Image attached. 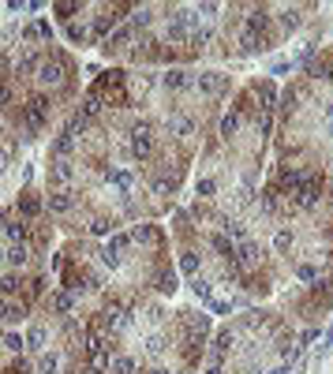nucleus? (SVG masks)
<instances>
[{
	"label": "nucleus",
	"instance_id": "423d86ee",
	"mask_svg": "<svg viewBox=\"0 0 333 374\" xmlns=\"http://www.w3.org/2000/svg\"><path fill=\"white\" fill-rule=\"evenodd\" d=\"M259 243H251V239H243V247L236 251V262H240V270H251V266H259Z\"/></svg>",
	"mask_w": 333,
	"mask_h": 374
},
{
	"label": "nucleus",
	"instance_id": "2eb2a0df",
	"mask_svg": "<svg viewBox=\"0 0 333 374\" xmlns=\"http://www.w3.org/2000/svg\"><path fill=\"white\" fill-rule=\"evenodd\" d=\"M71 150H75V135H71V131H64V135L53 142V153H56V157H68Z\"/></svg>",
	"mask_w": 333,
	"mask_h": 374
},
{
	"label": "nucleus",
	"instance_id": "72a5a7b5",
	"mask_svg": "<svg viewBox=\"0 0 333 374\" xmlns=\"http://www.w3.org/2000/svg\"><path fill=\"white\" fill-rule=\"evenodd\" d=\"M195 296H198V300H210V281H202V277H195Z\"/></svg>",
	"mask_w": 333,
	"mask_h": 374
},
{
	"label": "nucleus",
	"instance_id": "6e6552de",
	"mask_svg": "<svg viewBox=\"0 0 333 374\" xmlns=\"http://www.w3.org/2000/svg\"><path fill=\"white\" fill-rule=\"evenodd\" d=\"M281 184L288 187V191H300V187H303V172H300L296 165H284V169H281Z\"/></svg>",
	"mask_w": 333,
	"mask_h": 374
},
{
	"label": "nucleus",
	"instance_id": "a19ab883",
	"mask_svg": "<svg viewBox=\"0 0 333 374\" xmlns=\"http://www.w3.org/2000/svg\"><path fill=\"white\" fill-rule=\"evenodd\" d=\"M68 37H71V41H82V37H87V30H82L79 23H68Z\"/></svg>",
	"mask_w": 333,
	"mask_h": 374
},
{
	"label": "nucleus",
	"instance_id": "e433bc0d",
	"mask_svg": "<svg viewBox=\"0 0 333 374\" xmlns=\"http://www.w3.org/2000/svg\"><path fill=\"white\" fill-rule=\"evenodd\" d=\"M169 37H173V41H184V37H187V26H184V23H173V26H169Z\"/></svg>",
	"mask_w": 333,
	"mask_h": 374
},
{
	"label": "nucleus",
	"instance_id": "49530a36",
	"mask_svg": "<svg viewBox=\"0 0 333 374\" xmlns=\"http://www.w3.org/2000/svg\"><path fill=\"white\" fill-rule=\"evenodd\" d=\"M41 374H56V356H45L41 359Z\"/></svg>",
	"mask_w": 333,
	"mask_h": 374
},
{
	"label": "nucleus",
	"instance_id": "cd10ccee",
	"mask_svg": "<svg viewBox=\"0 0 333 374\" xmlns=\"http://www.w3.org/2000/svg\"><path fill=\"white\" fill-rule=\"evenodd\" d=\"M128 243H131V232H112V236H109V247H112V251H123Z\"/></svg>",
	"mask_w": 333,
	"mask_h": 374
},
{
	"label": "nucleus",
	"instance_id": "f257e3e1",
	"mask_svg": "<svg viewBox=\"0 0 333 374\" xmlns=\"http://www.w3.org/2000/svg\"><path fill=\"white\" fill-rule=\"evenodd\" d=\"M150 150H154V128L150 123H135V131H131V153L142 161V157H150Z\"/></svg>",
	"mask_w": 333,
	"mask_h": 374
},
{
	"label": "nucleus",
	"instance_id": "c9c22d12",
	"mask_svg": "<svg viewBox=\"0 0 333 374\" xmlns=\"http://www.w3.org/2000/svg\"><path fill=\"white\" fill-rule=\"evenodd\" d=\"M157 288H161V292H173V288H176V277H173V273H161V277H157Z\"/></svg>",
	"mask_w": 333,
	"mask_h": 374
},
{
	"label": "nucleus",
	"instance_id": "3c124183",
	"mask_svg": "<svg viewBox=\"0 0 333 374\" xmlns=\"http://www.w3.org/2000/svg\"><path fill=\"white\" fill-rule=\"evenodd\" d=\"M198 195H214V180H198Z\"/></svg>",
	"mask_w": 333,
	"mask_h": 374
},
{
	"label": "nucleus",
	"instance_id": "58836bf2",
	"mask_svg": "<svg viewBox=\"0 0 333 374\" xmlns=\"http://www.w3.org/2000/svg\"><path fill=\"white\" fill-rule=\"evenodd\" d=\"M37 210H41V202H37V198H23V214H26V217H34Z\"/></svg>",
	"mask_w": 333,
	"mask_h": 374
},
{
	"label": "nucleus",
	"instance_id": "f03ea898",
	"mask_svg": "<svg viewBox=\"0 0 333 374\" xmlns=\"http://www.w3.org/2000/svg\"><path fill=\"white\" fill-rule=\"evenodd\" d=\"M318 198H322V176H307V180H303V187L296 191V202L303 210H315Z\"/></svg>",
	"mask_w": 333,
	"mask_h": 374
},
{
	"label": "nucleus",
	"instance_id": "f704fd0d",
	"mask_svg": "<svg viewBox=\"0 0 333 374\" xmlns=\"http://www.w3.org/2000/svg\"><path fill=\"white\" fill-rule=\"evenodd\" d=\"M101 262H105L109 270H112V266H120V251H112V247H105V251H101Z\"/></svg>",
	"mask_w": 333,
	"mask_h": 374
},
{
	"label": "nucleus",
	"instance_id": "a878e982",
	"mask_svg": "<svg viewBox=\"0 0 333 374\" xmlns=\"http://www.w3.org/2000/svg\"><path fill=\"white\" fill-rule=\"evenodd\" d=\"M236 128H240V112H228V116L221 120V135H225V139L236 135Z\"/></svg>",
	"mask_w": 333,
	"mask_h": 374
},
{
	"label": "nucleus",
	"instance_id": "7ed1b4c3",
	"mask_svg": "<svg viewBox=\"0 0 333 374\" xmlns=\"http://www.w3.org/2000/svg\"><path fill=\"white\" fill-rule=\"evenodd\" d=\"M198 90L206 94V98H217V94H225L228 90V75H217V71H206V75H198Z\"/></svg>",
	"mask_w": 333,
	"mask_h": 374
},
{
	"label": "nucleus",
	"instance_id": "f8f14e48",
	"mask_svg": "<svg viewBox=\"0 0 333 374\" xmlns=\"http://www.w3.org/2000/svg\"><path fill=\"white\" fill-rule=\"evenodd\" d=\"M37 37H53V26L45 23V19H37V23L26 26V41H37Z\"/></svg>",
	"mask_w": 333,
	"mask_h": 374
},
{
	"label": "nucleus",
	"instance_id": "6e6d98bb",
	"mask_svg": "<svg viewBox=\"0 0 333 374\" xmlns=\"http://www.w3.org/2000/svg\"><path fill=\"white\" fill-rule=\"evenodd\" d=\"M150 374H169V370H161V367H154V370H150Z\"/></svg>",
	"mask_w": 333,
	"mask_h": 374
},
{
	"label": "nucleus",
	"instance_id": "79ce46f5",
	"mask_svg": "<svg viewBox=\"0 0 333 374\" xmlns=\"http://www.w3.org/2000/svg\"><path fill=\"white\" fill-rule=\"evenodd\" d=\"M228 344H232V333H228V329H225V333H217V356H221Z\"/></svg>",
	"mask_w": 333,
	"mask_h": 374
},
{
	"label": "nucleus",
	"instance_id": "412c9836",
	"mask_svg": "<svg viewBox=\"0 0 333 374\" xmlns=\"http://www.w3.org/2000/svg\"><path fill=\"white\" fill-rule=\"evenodd\" d=\"M26 348H34V352H41V348H45V325H34V329H30V337H26Z\"/></svg>",
	"mask_w": 333,
	"mask_h": 374
},
{
	"label": "nucleus",
	"instance_id": "4be33fe9",
	"mask_svg": "<svg viewBox=\"0 0 333 374\" xmlns=\"http://www.w3.org/2000/svg\"><path fill=\"white\" fill-rule=\"evenodd\" d=\"M112 374H135V359H131V356H116V359H112Z\"/></svg>",
	"mask_w": 333,
	"mask_h": 374
},
{
	"label": "nucleus",
	"instance_id": "0eeeda50",
	"mask_svg": "<svg viewBox=\"0 0 333 374\" xmlns=\"http://www.w3.org/2000/svg\"><path fill=\"white\" fill-rule=\"evenodd\" d=\"M53 180H56V184H71V180H75V169H71L68 157H56L53 161Z\"/></svg>",
	"mask_w": 333,
	"mask_h": 374
},
{
	"label": "nucleus",
	"instance_id": "ddd939ff",
	"mask_svg": "<svg viewBox=\"0 0 333 374\" xmlns=\"http://www.w3.org/2000/svg\"><path fill=\"white\" fill-rule=\"evenodd\" d=\"M98 112H101V90H90L87 94V101H82V116H98Z\"/></svg>",
	"mask_w": 333,
	"mask_h": 374
},
{
	"label": "nucleus",
	"instance_id": "4468645a",
	"mask_svg": "<svg viewBox=\"0 0 333 374\" xmlns=\"http://www.w3.org/2000/svg\"><path fill=\"white\" fill-rule=\"evenodd\" d=\"M210 243H214V251H217V255H225V262H236V247L228 243V236H214Z\"/></svg>",
	"mask_w": 333,
	"mask_h": 374
},
{
	"label": "nucleus",
	"instance_id": "5701e85b",
	"mask_svg": "<svg viewBox=\"0 0 333 374\" xmlns=\"http://www.w3.org/2000/svg\"><path fill=\"white\" fill-rule=\"evenodd\" d=\"M128 41H131V26H120V30L109 37V49H123Z\"/></svg>",
	"mask_w": 333,
	"mask_h": 374
},
{
	"label": "nucleus",
	"instance_id": "37998d69",
	"mask_svg": "<svg viewBox=\"0 0 333 374\" xmlns=\"http://www.w3.org/2000/svg\"><path fill=\"white\" fill-rule=\"evenodd\" d=\"M300 281H315V277H318V270H315V266H300Z\"/></svg>",
	"mask_w": 333,
	"mask_h": 374
},
{
	"label": "nucleus",
	"instance_id": "ea45409f",
	"mask_svg": "<svg viewBox=\"0 0 333 374\" xmlns=\"http://www.w3.org/2000/svg\"><path fill=\"white\" fill-rule=\"evenodd\" d=\"M23 337H15V333H8V337H4V348H12V352H19V348H23Z\"/></svg>",
	"mask_w": 333,
	"mask_h": 374
},
{
	"label": "nucleus",
	"instance_id": "5fc2aeb1",
	"mask_svg": "<svg viewBox=\"0 0 333 374\" xmlns=\"http://www.w3.org/2000/svg\"><path fill=\"white\" fill-rule=\"evenodd\" d=\"M270 374H288V367H277V370H270Z\"/></svg>",
	"mask_w": 333,
	"mask_h": 374
},
{
	"label": "nucleus",
	"instance_id": "8fccbe9b",
	"mask_svg": "<svg viewBox=\"0 0 333 374\" xmlns=\"http://www.w3.org/2000/svg\"><path fill=\"white\" fill-rule=\"evenodd\" d=\"M210 307H214V314H228V311H232V307H228V303H225V300H214V303H210Z\"/></svg>",
	"mask_w": 333,
	"mask_h": 374
},
{
	"label": "nucleus",
	"instance_id": "a18cd8bd",
	"mask_svg": "<svg viewBox=\"0 0 333 374\" xmlns=\"http://www.w3.org/2000/svg\"><path fill=\"white\" fill-rule=\"evenodd\" d=\"M262 206H266V210H277V191H266V195H262Z\"/></svg>",
	"mask_w": 333,
	"mask_h": 374
},
{
	"label": "nucleus",
	"instance_id": "b1692460",
	"mask_svg": "<svg viewBox=\"0 0 333 374\" xmlns=\"http://www.w3.org/2000/svg\"><path fill=\"white\" fill-rule=\"evenodd\" d=\"M131 239H142V243H154V239H157V232H154L150 225H135V228H131Z\"/></svg>",
	"mask_w": 333,
	"mask_h": 374
},
{
	"label": "nucleus",
	"instance_id": "473e14b6",
	"mask_svg": "<svg viewBox=\"0 0 333 374\" xmlns=\"http://www.w3.org/2000/svg\"><path fill=\"white\" fill-rule=\"evenodd\" d=\"M169 128H173L176 135H191V120H184V116H176L173 123H169Z\"/></svg>",
	"mask_w": 333,
	"mask_h": 374
},
{
	"label": "nucleus",
	"instance_id": "a211bd4d",
	"mask_svg": "<svg viewBox=\"0 0 333 374\" xmlns=\"http://www.w3.org/2000/svg\"><path fill=\"white\" fill-rule=\"evenodd\" d=\"M26 258H30V247H26V243H12V251H8V262H12V266H23Z\"/></svg>",
	"mask_w": 333,
	"mask_h": 374
},
{
	"label": "nucleus",
	"instance_id": "4d7b16f0",
	"mask_svg": "<svg viewBox=\"0 0 333 374\" xmlns=\"http://www.w3.org/2000/svg\"><path fill=\"white\" fill-rule=\"evenodd\" d=\"M329 131H333V109H329Z\"/></svg>",
	"mask_w": 333,
	"mask_h": 374
},
{
	"label": "nucleus",
	"instance_id": "4c0bfd02",
	"mask_svg": "<svg viewBox=\"0 0 333 374\" xmlns=\"http://www.w3.org/2000/svg\"><path fill=\"white\" fill-rule=\"evenodd\" d=\"M146 352H150V356H161V352H165V341H161V337H150V341H146Z\"/></svg>",
	"mask_w": 333,
	"mask_h": 374
},
{
	"label": "nucleus",
	"instance_id": "13d9d810",
	"mask_svg": "<svg viewBox=\"0 0 333 374\" xmlns=\"http://www.w3.org/2000/svg\"><path fill=\"white\" fill-rule=\"evenodd\" d=\"M4 255H8V251H0V262H4Z\"/></svg>",
	"mask_w": 333,
	"mask_h": 374
},
{
	"label": "nucleus",
	"instance_id": "f3484780",
	"mask_svg": "<svg viewBox=\"0 0 333 374\" xmlns=\"http://www.w3.org/2000/svg\"><path fill=\"white\" fill-rule=\"evenodd\" d=\"M109 184L120 187V191H128V187H131V172H128V169H112V172H109Z\"/></svg>",
	"mask_w": 333,
	"mask_h": 374
},
{
	"label": "nucleus",
	"instance_id": "603ef678",
	"mask_svg": "<svg viewBox=\"0 0 333 374\" xmlns=\"http://www.w3.org/2000/svg\"><path fill=\"white\" fill-rule=\"evenodd\" d=\"M8 161H12V150H8V146H0V169H4Z\"/></svg>",
	"mask_w": 333,
	"mask_h": 374
},
{
	"label": "nucleus",
	"instance_id": "c03bdc74",
	"mask_svg": "<svg viewBox=\"0 0 333 374\" xmlns=\"http://www.w3.org/2000/svg\"><path fill=\"white\" fill-rule=\"evenodd\" d=\"M180 266H184V273H195L198 270V258L195 255H184V262H180Z\"/></svg>",
	"mask_w": 333,
	"mask_h": 374
},
{
	"label": "nucleus",
	"instance_id": "de8ad7c7",
	"mask_svg": "<svg viewBox=\"0 0 333 374\" xmlns=\"http://www.w3.org/2000/svg\"><path fill=\"white\" fill-rule=\"evenodd\" d=\"M56 12H60V19H71V12H79V4H56Z\"/></svg>",
	"mask_w": 333,
	"mask_h": 374
},
{
	"label": "nucleus",
	"instance_id": "864d4df0",
	"mask_svg": "<svg viewBox=\"0 0 333 374\" xmlns=\"http://www.w3.org/2000/svg\"><path fill=\"white\" fill-rule=\"evenodd\" d=\"M206 374H225V370H221V363H214V367H210V370H206Z\"/></svg>",
	"mask_w": 333,
	"mask_h": 374
},
{
	"label": "nucleus",
	"instance_id": "2f4dec72",
	"mask_svg": "<svg viewBox=\"0 0 333 374\" xmlns=\"http://www.w3.org/2000/svg\"><path fill=\"white\" fill-rule=\"evenodd\" d=\"M90 232H94V236H112V221H105V217H101V221L90 225Z\"/></svg>",
	"mask_w": 333,
	"mask_h": 374
},
{
	"label": "nucleus",
	"instance_id": "dca6fc26",
	"mask_svg": "<svg viewBox=\"0 0 333 374\" xmlns=\"http://www.w3.org/2000/svg\"><path fill=\"white\" fill-rule=\"evenodd\" d=\"M165 86H169V90H187L191 79H187V71H169L165 75Z\"/></svg>",
	"mask_w": 333,
	"mask_h": 374
},
{
	"label": "nucleus",
	"instance_id": "6ab92c4d",
	"mask_svg": "<svg viewBox=\"0 0 333 374\" xmlns=\"http://www.w3.org/2000/svg\"><path fill=\"white\" fill-rule=\"evenodd\" d=\"M4 232H8V239H12V243H23V239H26V225H23V221H8Z\"/></svg>",
	"mask_w": 333,
	"mask_h": 374
},
{
	"label": "nucleus",
	"instance_id": "bb28decb",
	"mask_svg": "<svg viewBox=\"0 0 333 374\" xmlns=\"http://www.w3.org/2000/svg\"><path fill=\"white\" fill-rule=\"evenodd\" d=\"M19 284H23V281H19L15 273H8L4 281H0V292H4V296H15V292H19Z\"/></svg>",
	"mask_w": 333,
	"mask_h": 374
},
{
	"label": "nucleus",
	"instance_id": "1a4fd4ad",
	"mask_svg": "<svg viewBox=\"0 0 333 374\" xmlns=\"http://www.w3.org/2000/svg\"><path fill=\"white\" fill-rule=\"evenodd\" d=\"M71 206H75V198L68 195V191H56V195H49V210H53V214H68Z\"/></svg>",
	"mask_w": 333,
	"mask_h": 374
},
{
	"label": "nucleus",
	"instance_id": "c756f323",
	"mask_svg": "<svg viewBox=\"0 0 333 374\" xmlns=\"http://www.w3.org/2000/svg\"><path fill=\"white\" fill-rule=\"evenodd\" d=\"M87 128H90V120L82 116V112H79V116H71V123H68V131H71V135H82Z\"/></svg>",
	"mask_w": 333,
	"mask_h": 374
},
{
	"label": "nucleus",
	"instance_id": "393cba45",
	"mask_svg": "<svg viewBox=\"0 0 333 374\" xmlns=\"http://www.w3.org/2000/svg\"><path fill=\"white\" fill-rule=\"evenodd\" d=\"M0 318L19 322V318H23V307H15V303H4V300H0Z\"/></svg>",
	"mask_w": 333,
	"mask_h": 374
},
{
	"label": "nucleus",
	"instance_id": "9b49d317",
	"mask_svg": "<svg viewBox=\"0 0 333 374\" xmlns=\"http://www.w3.org/2000/svg\"><path fill=\"white\" fill-rule=\"evenodd\" d=\"M53 311H60V314L75 311V292H53Z\"/></svg>",
	"mask_w": 333,
	"mask_h": 374
},
{
	"label": "nucleus",
	"instance_id": "39448f33",
	"mask_svg": "<svg viewBox=\"0 0 333 374\" xmlns=\"http://www.w3.org/2000/svg\"><path fill=\"white\" fill-rule=\"evenodd\" d=\"M45 120H49V101H45V98H30V101H26V123H30V128H41Z\"/></svg>",
	"mask_w": 333,
	"mask_h": 374
},
{
	"label": "nucleus",
	"instance_id": "c85d7f7f",
	"mask_svg": "<svg viewBox=\"0 0 333 374\" xmlns=\"http://www.w3.org/2000/svg\"><path fill=\"white\" fill-rule=\"evenodd\" d=\"M37 68V56L34 53H23V56H19V75H26V71H34Z\"/></svg>",
	"mask_w": 333,
	"mask_h": 374
},
{
	"label": "nucleus",
	"instance_id": "9d476101",
	"mask_svg": "<svg viewBox=\"0 0 333 374\" xmlns=\"http://www.w3.org/2000/svg\"><path fill=\"white\" fill-rule=\"evenodd\" d=\"M266 23H270V15H266V12H251V15H247V26H243V34H259V37H262Z\"/></svg>",
	"mask_w": 333,
	"mask_h": 374
},
{
	"label": "nucleus",
	"instance_id": "7c9ffc66",
	"mask_svg": "<svg viewBox=\"0 0 333 374\" xmlns=\"http://www.w3.org/2000/svg\"><path fill=\"white\" fill-rule=\"evenodd\" d=\"M150 19H154V15H150V8H139V12L131 15V26H150Z\"/></svg>",
	"mask_w": 333,
	"mask_h": 374
},
{
	"label": "nucleus",
	"instance_id": "20e7f679",
	"mask_svg": "<svg viewBox=\"0 0 333 374\" xmlns=\"http://www.w3.org/2000/svg\"><path fill=\"white\" fill-rule=\"evenodd\" d=\"M37 82H45V86H60V82H64V64H60V60H45V64H37Z\"/></svg>",
	"mask_w": 333,
	"mask_h": 374
},
{
	"label": "nucleus",
	"instance_id": "09e8293b",
	"mask_svg": "<svg viewBox=\"0 0 333 374\" xmlns=\"http://www.w3.org/2000/svg\"><path fill=\"white\" fill-rule=\"evenodd\" d=\"M225 232H228V236H236V239H243V225H236V221H228V225H225Z\"/></svg>",
	"mask_w": 333,
	"mask_h": 374
},
{
	"label": "nucleus",
	"instance_id": "aec40b11",
	"mask_svg": "<svg viewBox=\"0 0 333 374\" xmlns=\"http://www.w3.org/2000/svg\"><path fill=\"white\" fill-rule=\"evenodd\" d=\"M277 23L284 26V30H296V26H300V12H296V8H284V12L277 15Z\"/></svg>",
	"mask_w": 333,
	"mask_h": 374
}]
</instances>
